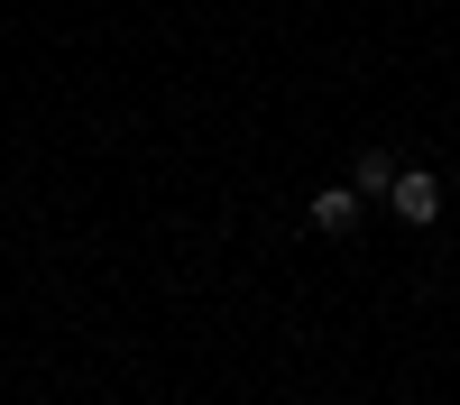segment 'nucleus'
<instances>
[{
  "instance_id": "f257e3e1",
  "label": "nucleus",
  "mask_w": 460,
  "mask_h": 405,
  "mask_svg": "<svg viewBox=\"0 0 460 405\" xmlns=\"http://www.w3.org/2000/svg\"><path fill=\"white\" fill-rule=\"evenodd\" d=\"M387 203H396V221H442V175H424V166H396V184H387Z\"/></svg>"
},
{
  "instance_id": "f03ea898",
  "label": "nucleus",
  "mask_w": 460,
  "mask_h": 405,
  "mask_svg": "<svg viewBox=\"0 0 460 405\" xmlns=\"http://www.w3.org/2000/svg\"><path fill=\"white\" fill-rule=\"evenodd\" d=\"M350 221H359V194H350V184H332V194H314V231H323V240H341Z\"/></svg>"
},
{
  "instance_id": "7ed1b4c3",
  "label": "nucleus",
  "mask_w": 460,
  "mask_h": 405,
  "mask_svg": "<svg viewBox=\"0 0 460 405\" xmlns=\"http://www.w3.org/2000/svg\"><path fill=\"white\" fill-rule=\"evenodd\" d=\"M387 184H396V157H387V147H368V157L350 166V194H387Z\"/></svg>"
}]
</instances>
